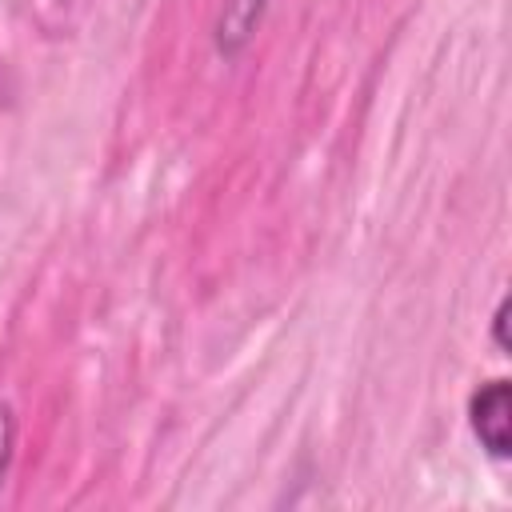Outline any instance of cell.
<instances>
[{"label": "cell", "instance_id": "obj_4", "mask_svg": "<svg viewBox=\"0 0 512 512\" xmlns=\"http://www.w3.org/2000/svg\"><path fill=\"white\" fill-rule=\"evenodd\" d=\"M492 340L500 352H508V296L496 304V316H492Z\"/></svg>", "mask_w": 512, "mask_h": 512}, {"label": "cell", "instance_id": "obj_2", "mask_svg": "<svg viewBox=\"0 0 512 512\" xmlns=\"http://www.w3.org/2000/svg\"><path fill=\"white\" fill-rule=\"evenodd\" d=\"M264 8H268V0H224V8L216 16V52L224 60H236L248 48L252 32L264 20Z\"/></svg>", "mask_w": 512, "mask_h": 512}, {"label": "cell", "instance_id": "obj_3", "mask_svg": "<svg viewBox=\"0 0 512 512\" xmlns=\"http://www.w3.org/2000/svg\"><path fill=\"white\" fill-rule=\"evenodd\" d=\"M12 448H16V412L0 400V484H4L8 464H12Z\"/></svg>", "mask_w": 512, "mask_h": 512}, {"label": "cell", "instance_id": "obj_1", "mask_svg": "<svg viewBox=\"0 0 512 512\" xmlns=\"http://www.w3.org/2000/svg\"><path fill=\"white\" fill-rule=\"evenodd\" d=\"M468 420L476 440L488 448V456L504 460L512 452V384L508 380L480 384L468 400Z\"/></svg>", "mask_w": 512, "mask_h": 512}]
</instances>
